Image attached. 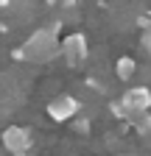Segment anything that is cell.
I'll return each mask as SVG.
<instances>
[{
    "mask_svg": "<svg viewBox=\"0 0 151 156\" xmlns=\"http://www.w3.org/2000/svg\"><path fill=\"white\" fill-rule=\"evenodd\" d=\"M56 31L59 25H50V28H39L36 34L28 36V42L14 53V58H23V62L31 64H45L50 58L59 56V39H56Z\"/></svg>",
    "mask_w": 151,
    "mask_h": 156,
    "instance_id": "1",
    "label": "cell"
},
{
    "mask_svg": "<svg viewBox=\"0 0 151 156\" xmlns=\"http://www.w3.org/2000/svg\"><path fill=\"white\" fill-rule=\"evenodd\" d=\"M59 53H62V58L67 62V67H81L87 62V53H90L84 34H70L64 42L59 45Z\"/></svg>",
    "mask_w": 151,
    "mask_h": 156,
    "instance_id": "2",
    "label": "cell"
},
{
    "mask_svg": "<svg viewBox=\"0 0 151 156\" xmlns=\"http://www.w3.org/2000/svg\"><path fill=\"white\" fill-rule=\"evenodd\" d=\"M120 106L126 109V114H143L151 109V92L148 87H134V89H126V95L120 98Z\"/></svg>",
    "mask_w": 151,
    "mask_h": 156,
    "instance_id": "3",
    "label": "cell"
},
{
    "mask_svg": "<svg viewBox=\"0 0 151 156\" xmlns=\"http://www.w3.org/2000/svg\"><path fill=\"white\" fill-rule=\"evenodd\" d=\"M79 109H81V106H79V101H76L73 95H56L53 101L48 103V114H50V120H56V123L70 120Z\"/></svg>",
    "mask_w": 151,
    "mask_h": 156,
    "instance_id": "4",
    "label": "cell"
},
{
    "mask_svg": "<svg viewBox=\"0 0 151 156\" xmlns=\"http://www.w3.org/2000/svg\"><path fill=\"white\" fill-rule=\"evenodd\" d=\"M3 145H6V151H11V153H25L28 145H31V131H28V128H20V126L6 128V131H3Z\"/></svg>",
    "mask_w": 151,
    "mask_h": 156,
    "instance_id": "5",
    "label": "cell"
},
{
    "mask_svg": "<svg viewBox=\"0 0 151 156\" xmlns=\"http://www.w3.org/2000/svg\"><path fill=\"white\" fill-rule=\"evenodd\" d=\"M115 73H118L120 81H131V78H134V73H137V62H134L131 56H120L118 64H115Z\"/></svg>",
    "mask_w": 151,
    "mask_h": 156,
    "instance_id": "6",
    "label": "cell"
},
{
    "mask_svg": "<svg viewBox=\"0 0 151 156\" xmlns=\"http://www.w3.org/2000/svg\"><path fill=\"white\" fill-rule=\"evenodd\" d=\"M145 50L151 53V25H148V34H145Z\"/></svg>",
    "mask_w": 151,
    "mask_h": 156,
    "instance_id": "7",
    "label": "cell"
},
{
    "mask_svg": "<svg viewBox=\"0 0 151 156\" xmlns=\"http://www.w3.org/2000/svg\"><path fill=\"white\" fill-rule=\"evenodd\" d=\"M3 6H9V0H0V9H3Z\"/></svg>",
    "mask_w": 151,
    "mask_h": 156,
    "instance_id": "8",
    "label": "cell"
},
{
    "mask_svg": "<svg viewBox=\"0 0 151 156\" xmlns=\"http://www.w3.org/2000/svg\"><path fill=\"white\" fill-rule=\"evenodd\" d=\"M45 3H56V0H45Z\"/></svg>",
    "mask_w": 151,
    "mask_h": 156,
    "instance_id": "9",
    "label": "cell"
}]
</instances>
